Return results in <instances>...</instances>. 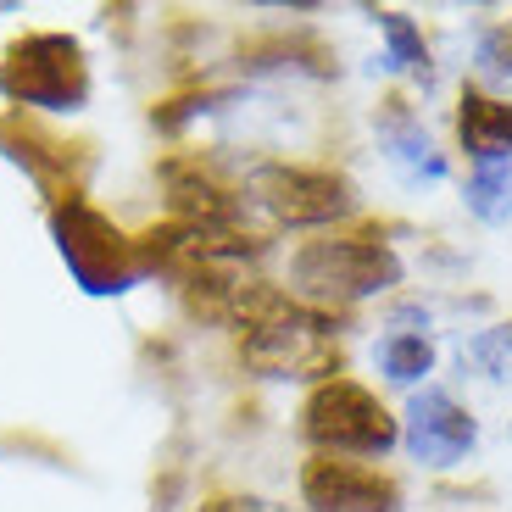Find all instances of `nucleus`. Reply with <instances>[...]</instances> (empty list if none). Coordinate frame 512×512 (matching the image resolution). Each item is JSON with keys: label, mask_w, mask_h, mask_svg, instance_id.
<instances>
[{"label": "nucleus", "mask_w": 512, "mask_h": 512, "mask_svg": "<svg viewBox=\"0 0 512 512\" xmlns=\"http://www.w3.org/2000/svg\"><path fill=\"white\" fill-rule=\"evenodd\" d=\"M401 279L396 251L379 240H312L295 251V284L323 301H362Z\"/></svg>", "instance_id": "1"}, {"label": "nucleus", "mask_w": 512, "mask_h": 512, "mask_svg": "<svg viewBox=\"0 0 512 512\" xmlns=\"http://www.w3.org/2000/svg\"><path fill=\"white\" fill-rule=\"evenodd\" d=\"M0 90L12 95L17 106H51V112H73L90 90L84 73V51L67 34H34L23 45H12L6 67H0Z\"/></svg>", "instance_id": "2"}, {"label": "nucleus", "mask_w": 512, "mask_h": 512, "mask_svg": "<svg viewBox=\"0 0 512 512\" xmlns=\"http://www.w3.org/2000/svg\"><path fill=\"white\" fill-rule=\"evenodd\" d=\"M307 435L329 451H362V457H379V451L396 446V418L379 407V401L351 379H329L323 390H312L307 401Z\"/></svg>", "instance_id": "3"}, {"label": "nucleus", "mask_w": 512, "mask_h": 512, "mask_svg": "<svg viewBox=\"0 0 512 512\" xmlns=\"http://www.w3.org/2000/svg\"><path fill=\"white\" fill-rule=\"evenodd\" d=\"M56 245H62L67 268L78 273V284L95 290V295L128 290V279L140 268V262H134V245L84 201H67L62 212H56Z\"/></svg>", "instance_id": "4"}, {"label": "nucleus", "mask_w": 512, "mask_h": 512, "mask_svg": "<svg viewBox=\"0 0 512 512\" xmlns=\"http://www.w3.org/2000/svg\"><path fill=\"white\" fill-rule=\"evenodd\" d=\"M256 195L268 201V212L295 229H318L351 212V184L323 167H262L256 173Z\"/></svg>", "instance_id": "5"}, {"label": "nucleus", "mask_w": 512, "mask_h": 512, "mask_svg": "<svg viewBox=\"0 0 512 512\" xmlns=\"http://www.w3.org/2000/svg\"><path fill=\"white\" fill-rule=\"evenodd\" d=\"M301 496L312 512H396L401 490L396 479L368 474L357 462H334V457H312L301 474Z\"/></svg>", "instance_id": "6"}, {"label": "nucleus", "mask_w": 512, "mask_h": 512, "mask_svg": "<svg viewBox=\"0 0 512 512\" xmlns=\"http://www.w3.org/2000/svg\"><path fill=\"white\" fill-rule=\"evenodd\" d=\"M479 429L474 418L457 407V401L446 396V390H418L407 407V446L418 462H429V468H451V462H462L468 451H474Z\"/></svg>", "instance_id": "7"}, {"label": "nucleus", "mask_w": 512, "mask_h": 512, "mask_svg": "<svg viewBox=\"0 0 512 512\" xmlns=\"http://www.w3.org/2000/svg\"><path fill=\"white\" fill-rule=\"evenodd\" d=\"M457 134L479 162H507L512 151V101H485V95H462Z\"/></svg>", "instance_id": "8"}, {"label": "nucleus", "mask_w": 512, "mask_h": 512, "mask_svg": "<svg viewBox=\"0 0 512 512\" xmlns=\"http://www.w3.org/2000/svg\"><path fill=\"white\" fill-rule=\"evenodd\" d=\"M384 145H390V156H396V162H407L412 173H429V179H440V173H446V162L435 156L429 134H423V128L401 112V101H390V112H384Z\"/></svg>", "instance_id": "9"}, {"label": "nucleus", "mask_w": 512, "mask_h": 512, "mask_svg": "<svg viewBox=\"0 0 512 512\" xmlns=\"http://www.w3.org/2000/svg\"><path fill=\"white\" fill-rule=\"evenodd\" d=\"M468 212L485 223L512 218V162H479L468 179Z\"/></svg>", "instance_id": "10"}, {"label": "nucleus", "mask_w": 512, "mask_h": 512, "mask_svg": "<svg viewBox=\"0 0 512 512\" xmlns=\"http://www.w3.org/2000/svg\"><path fill=\"white\" fill-rule=\"evenodd\" d=\"M379 368L390 373V379L412 384V379H423V373L435 368V346H429L423 334H390V340L379 346Z\"/></svg>", "instance_id": "11"}, {"label": "nucleus", "mask_w": 512, "mask_h": 512, "mask_svg": "<svg viewBox=\"0 0 512 512\" xmlns=\"http://www.w3.org/2000/svg\"><path fill=\"white\" fill-rule=\"evenodd\" d=\"M462 362L485 368L490 379H512V323H501V329H485L479 340H468V346H462Z\"/></svg>", "instance_id": "12"}, {"label": "nucleus", "mask_w": 512, "mask_h": 512, "mask_svg": "<svg viewBox=\"0 0 512 512\" xmlns=\"http://www.w3.org/2000/svg\"><path fill=\"white\" fill-rule=\"evenodd\" d=\"M379 28H384V39H390V67H423V62H429L423 34L401 12H379Z\"/></svg>", "instance_id": "13"}, {"label": "nucleus", "mask_w": 512, "mask_h": 512, "mask_svg": "<svg viewBox=\"0 0 512 512\" xmlns=\"http://www.w3.org/2000/svg\"><path fill=\"white\" fill-rule=\"evenodd\" d=\"M485 62H490V67H501V73L512 67V23L501 28V34H490V39H485Z\"/></svg>", "instance_id": "14"}]
</instances>
